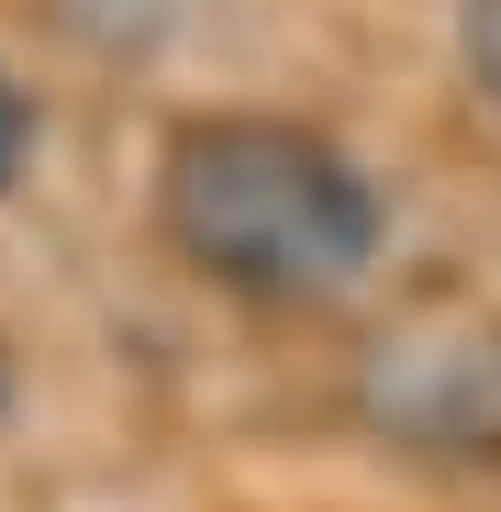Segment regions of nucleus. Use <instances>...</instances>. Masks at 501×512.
I'll list each match as a JSON object with an SVG mask.
<instances>
[{
    "instance_id": "1",
    "label": "nucleus",
    "mask_w": 501,
    "mask_h": 512,
    "mask_svg": "<svg viewBox=\"0 0 501 512\" xmlns=\"http://www.w3.org/2000/svg\"><path fill=\"white\" fill-rule=\"evenodd\" d=\"M156 212L167 245L245 301H334L379 256V190L357 179V156L268 112L179 123L156 167Z\"/></svg>"
},
{
    "instance_id": "2",
    "label": "nucleus",
    "mask_w": 501,
    "mask_h": 512,
    "mask_svg": "<svg viewBox=\"0 0 501 512\" xmlns=\"http://www.w3.org/2000/svg\"><path fill=\"white\" fill-rule=\"evenodd\" d=\"M357 423L401 457L490 468L501 457V312L490 301H412L357 357Z\"/></svg>"
},
{
    "instance_id": "3",
    "label": "nucleus",
    "mask_w": 501,
    "mask_h": 512,
    "mask_svg": "<svg viewBox=\"0 0 501 512\" xmlns=\"http://www.w3.org/2000/svg\"><path fill=\"white\" fill-rule=\"evenodd\" d=\"M457 56H468V90L501 112V0H457Z\"/></svg>"
},
{
    "instance_id": "4",
    "label": "nucleus",
    "mask_w": 501,
    "mask_h": 512,
    "mask_svg": "<svg viewBox=\"0 0 501 512\" xmlns=\"http://www.w3.org/2000/svg\"><path fill=\"white\" fill-rule=\"evenodd\" d=\"M23 145H34V101L12 90V78H0V190L23 179Z\"/></svg>"
}]
</instances>
